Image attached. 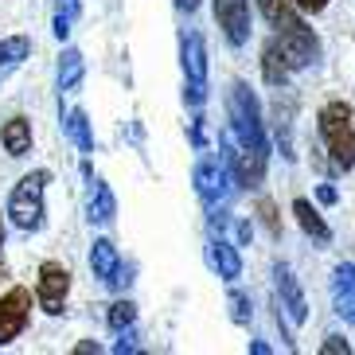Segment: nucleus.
I'll return each mask as SVG.
<instances>
[{
	"mask_svg": "<svg viewBox=\"0 0 355 355\" xmlns=\"http://www.w3.org/2000/svg\"><path fill=\"white\" fill-rule=\"evenodd\" d=\"M230 184H234V176H230V160L227 157H203L196 168V191L203 203H227L230 196Z\"/></svg>",
	"mask_w": 355,
	"mask_h": 355,
	"instance_id": "20e7f679",
	"label": "nucleus"
},
{
	"mask_svg": "<svg viewBox=\"0 0 355 355\" xmlns=\"http://www.w3.org/2000/svg\"><path fill=\"white\" fill-rule=\"evenodd\" d=\"M273 285H277V304L285 309V316H289L293 324H304V320H309L304 293H301V285H297V277H293L289 266H273Z\"/></svg>",
	"mask_w": 355,
	"mask_h": 355,
	"instance_id": "6e6552de",
	"label": "nucleus"
},
{
	"mask_svg": "<svg viewBox=\"0 0 355 355\" xmlns=\"http://www.w3.org/2000/svg\"><path fill=\"white\" fill-rule=\"evenodd\" d=\"M207 261H211V270L219 273L223 282H239V277H242V254H239V246H234V242L215 239L207 246Z\"/></svg>",
	"mask_w": 355,
	"mask_h": 355,
	"instance_id": "9b49d317",
	"label": "nucleus"
},
{
	"mask_svg": "<svg viewBox=\"0 0 355 355\" xmlns=\"http://www.w3.org/2000/svg\"><path fill=\"white\" fill-rule=\"evenodd\" d=\"M67 133L78 141V148H83V153H94V133H90L86 110H71V114H67Z\"/></svg>",
	"mask_w": 355,
	"mask_h": 355,
	"instance_id": "412c9836",
	"label": "nucleus"
},
{
	"mask_svg": "<svg viewBox=\"0 0 355 355\" xmlns=\"http://www.w3.org/2000/svg\"><path fill=\"white\" fill-rule=\"evenodd\" d=\"M184 74L188 83H207V43L199 32L184 35Z\"/></svg>",
	"mask_w": 355,
	"mask_h": 355,
	"instance_id": "ddd939ff",
	"label": "nucleus"
},
{
	"mask_svg": "<svg viewBox=\"0 0 355 355\" xmlns=\"http://www.w3.org/2000/svg\"><path fill=\"white\" fill-rule=\"evenodd\" d=\"M83 74H86V59H83V51H78V47H67L63 59H59V90H63V94L78 90Z\"/></svg>",
	"mask_w": 355,
	"mask_h": 355,
	"instance_id": "6ab92c4d",
	"label": "nucleus"
},
{
	"mask_svg": "<svg viewBox=\"0 0 355 355\" xmlns=\"http://www.w3.org/2000/svg\"><path fill=\"white\" fill-rule=\"evenodd\" d=\"M117 266H121V258H117L114 242H110V239H94V246H90V270H94V277L110 282Z\"/></svg>",
	"mask_w": 355,
	"mask_h": 355,
	"instance_id": "aec40b11",
	"label": "nucleus"
},
{
	"mask_svg": "<svg viewBox=\"0 0 355 355\" xmlns=\"http://www.w3.org/2000/svg\"><path fill=\"white\" fill-rule=\"evenodd\" d=\"M332 304H336V316L355 324V266L352 261L332 270Z\"/></svg>",
	"mask_w": 355,
	"mask_h": 355,
	"instance_id": "9d476101",
	"label": "nucleus"
},
{
	"mask_svg": "<svg viewBox=\"0 0 355 355\" xmlns=\"http://www.w3.org/2000/svg\"><path fill=\"white\" fill-rule=\"evenodd\" d=\"M320 352L324 355H347V352H352V344H347L344 336H328V340L320 344Z\"/></svg>",
	"mask_w": 355,
	"mask_h": 355,
	"instance_id": "393cba45",
	"label": "nucleus"
},
{
	"mask_svg": "<svg viewBox=\"0 0 355 355\" xmlns=\"http://www.w3.org/2000/svg\"><path fill=\"white\" fill-rule=\"evenodd\" d=\"M250 352H254V355H266V352H270V344H261V340H254V344H250Z\"/></svg>",
	"mask_w": 355,
	"mask_h": 355,
	"instance_id": "f704fd0d",
	"label": "nucleus"
},
{
	"mask_svg": "<svg viewBox=\"0 0 355 355\" xmlns=\"http://www.w3.org/2000/svg\"><path fill=\"white\" fill-rule=\"evenodd\" d=\"M4 277H8V266H4V261H0V282H4Z\"/></svg>",
	"mask_w": 355,
	"mask_h": 355,
	"instance_id": "c9c22d12",
	"label": "nucleus"
},
{
	"mask_svg": "<svg viewBox=\"0 0 355 355\" xmlns=\"http://www.w3.org/2000/svg\"><path fill=\"white\" fill-rule=\"evenodd\" d=\"M4 234H8V230H4V219H0V246H4Z\"/></svg>",
	"mask_w": 355,
	"mask_h": 355,
	"instance_id": "e433bc0d",
	"label": "nucleus"
},
{
	"mask_svg": "<svg viewBox=\"0 0 355 355\" xmlns=\"http://www.w3.org/2000/svg\"><path fill=\"white\" fill-rule=\"evenodd\" d=\"M316 199H320L324 207H332L336 199H340V191H336L332 184H320V188H316Z\"/></svg>",
	"mask_w": 355,
	"mask_h": 355,
	"instance_id": "cd10ccee",
	"label": "nucleus"
},
{
	"mask_svg": "<svg viewBox=\"0 0 355 355\" xmlns=\"http://www.w3.org/2000/svg\"><path fill=\"white\" fill-rule=\"evenodd\" d=\"M74 352H78V355H86V352H102V347H98V344H90V340H83V344L74 347Z\"/></svg>",
	"mask_w": 355,
	"mask_h": 355,
	"instance_id": "2f4dec72",
	"label": "nucleus"
},
{
	"mask_svg": "<svg viewBox=\"0 0 355 355\" xmlns=\"http://www.w3.org/2000/svg\"><path fill=\"white\" fill-rule=\"evenodd\" d=\"M0 145H4L8 157H28V153H32V121H28V117H12V121H4V129H0Z\"/></svg>",
	"mask_w": 355,
	"mask_h": 355,
	"instance_id": "f8f14e48",
	"label": "nucleus"
},
{
	"mask_svg": "<svg viewBox=\"0 0 355 355\" xmlns=\"http://www.w3.org/2000/svg\"><path fill=\"white\" fill-rule=\"evenodd\" d=\"M71 35V20L67 16H55V40H67Z\"/></svg>",
	"mask_w": 355,
	"mask_h": 355,
	"instance_id": "7c9ffc66",
	"label": "nucleus"
},
{
	"mask_svg": "<svg viewBox=\"0 0 355 355\" xmlns=\"http://www.w3.org/2000/svg\"><path fill=\"white\" fill-rule=\"evenodd\" d=\"M250 316H254L250 297H246L242 289H234V293H230V320H234V324H250Z\"/></svg>",
	"mask_w": 355,
	"mask_h": 355,
	"instance_id": "5701e85b",
	"label": "nucleus"
},
{
	"mask_svg": "<svg viewBox=\"0 0 355 355\" xmlns=\"http://www.w3.org/2000/svg\"><path fill=\"white\" fill-rule=\"evenodd\" d=\"M28 320H32V293L16 285L0 297V347L12 344L16 336H24Z\"/></svg>",
	"mask_w": 355,
	"mask_h": 355,
	"instance_id": "423d86ee",
	"label": "nucleus"
},
{
	"mask_svg": "<svg viewBox=\"0 0 355 355\" xmlns=\"http://www.w3.org/2000/svg\"><path fill=\"white\" fill-rule=\"evenodd\" d=\"M227 114H230V129L239 137V145L270 153V148H266V125H261V105H258V98L250 94L246 83H230Z\"/></svg>",
	"mask_w": 355,
	"mask_h": 355,
	"instance_id": "f03ea898",
	"label": "nucleus"
},
{
	"mask_svg": "<svg viewBox=\"0 0 355 355\" xmlns=\"http://www.w3.org/2000/svg\"><path fill=\"white\" fill-rule=\"evenodd\" d=\"M86 211H90V223H110L117 215V199H114V191H110L105 180H94V184H90Z\"/></svg>",
	"mask_w": 355,
	"mask_h": 355,
	"instance_id": "f3484780",
	"label": "nucleus"
},
{
	"mask_svg": "<svg viewBox=\"0 0 355 355\" xmlns=\"http://www.w3.org/2000/svg\"><path fill=\"white\" fill-rule=\"evenodd\" d=\"M293 215H297V223H301V230L309 234V239L316 242H332V227L320 219V211L309 203V199H293Z\"/></svg>",
	"mask_w": 355,
	"mask_h": 355,
	"instance_id": "2eb2a0df",
	"label": "nucleus"
},
{
	"mask_svg": "<svg viewBox=\"0 0 355 355\" xmlns=\"http://www.w3.org/2000/svg\"><path fill=\"white\" fill-rule=\"evenodd\" d=\"M320 137L328 153H332V164L352 172L355 168V110L347 102H328L320 110Z\"/></svg>",
	"mask_w": 355,
	"mask_h": 355,
	"instance_id": "f257e3e1",
	"label": "nucleus"
},
{
	"mask_svg": "<svg viewBox=\"0 0 355 355\" xmlns=\"http://www.w3.org/2000/svg\"><path fill=\"white\" fill-rule=\"evenodd\" d=\"M239 242H250V223H239Z\"/></svg>",
	"mask_w": 355,
	"mask_h": 355,
	"instance_id": "72a5a7b5",
	"label": "nucleus"
},
{
	"mask_svg": "<svg viewBox=\"0 0 355 355\" xmlns=\"http://www.w3.org/2000/svg\"><path fill=\"white\" fill-rule=\"evenodd\" d=\"M176 8H184V12H196V8H199V0H176Z\"/></svg>",
	"mask_w": 355,
	"mask_h": 355,
	"instance_id": "473e14b6",
	"label": "nucleus"
},
{
	"mask_svg": "<svg viewBox=\"0 0 355 355\" xmlns=\"http://www.w3.org/2000/svg\"><path fill=\"white\" fill-rule=\"evenodd\" d=\"M47 180H51V172H28L8 196V219L20 230H28V234L43 227V215H47V207H43V188H47Z\"/></svg>",
	"mask_w": 355,
	"mask_h": 355,
	"instance_id": "7ed1b4c3",
	"label": "nucleus"
},
{
	"mask_svg": "<svg viewBox=\"0 0 355 355\" xmlns=\"http://www.w3.org/2000/svg\"><path fill=\"white\" fill-rule=\"evenodd\" d=\"M74 12H78V0H55V16H67V20H74Z\"/></svg>",
	"mask_w": 355,
	"mask_h": 355,
	"instance_id": "c85d7f7f",
	"label": "nucleus"
},
{
	"mask_svg": "<svg viewBox=\"0 0 355 355\" xmlns=\"http://www.w3.org/2000/svg\"><path fill=\"white\" fill-rule=\"evenodd\" d=\"M71 293V270L63 261H43L40 266V285H35V301L47 316H59L63 313V301Z\"/></svg>",
	"mask_w": 355,
	"mask_h": 355,
	"instance_id": "39448f33",
	"label": "nucleus"
},
{
	"mask_svg": "<svg viewBox=\"0 0 355 355\" xmlns=\"http://www.w3.org/2000/svg\"><path fill=\"white\" fill-rule=\"evenodd\" d=\"M289 74H293V67H289V59H285V51L277 47V40H270L261 47V78L270 86H285Z\"/></svg>",
	"mask_w": 355,
	"mask_h": 355,
	"instance_id": "4468645a",
	"label": "nucleus"
},
{
	"mask_svg": "<svg viewBox=\"0 0 355 355\" xmlns=\"http://www.w3.org/2000/svg\"><path fill=\"white\" fill-rule=\"evenodd\" d=\"M32 55V40L28 35H8V40H0V83H8V74L24 63Z\"/></svg>",
	"mask_w": 355,
	"mask_h": 355,
	"instance_id": "dca6fc26",
	"label": "nucleus"
},
{
	"mask_svg": "<svg viewBox=\"0 0 355 355\" xmlns=\"http://www.w3.org/2000/svg\"><path fill=\"white\" fill-rule=\"evenodd\" d=\"M110 328L114 332H125V328H133V320H137V304L133 301H117V304H110Z\"/></svg>",
	"mask_w": 355,
	"mask_h": 355,
	"instance_id": "4be33fe9",
	"label": "nucleus"
},
{
	"mask_svg": "<svg viewBox=\"0 0 355 355\" xmlns=\"http://www.w3.org/2000/svg\"><path fill=\"white\" fill-rule=\"evenodd\" d=\"M114 352H117V355H125V352H137V344H133V332H129V328H125V336H121V340H117V344H114Z\"/></svg>",
	"mask_w": 355,
	"mask_h": 355,
	"instance_id": "c756f323",
	"label": "nucleus"
},
{
	"mask_svg": "<svg viewBox=\"0 0 355 355\" xmlns=\"http://www.w3.org/2000/svg\"><path fill=\"white\" fill-rule=\"evenodd\" d=\"M215 20L234 47L250 40V0H215Z\"/></svg>",
	"mask_w": 355,
	"mask_h": 355,
	"instance_id": "0eeeda50",
	"label": "nucleus"
},
{
	"mask_svg": "<svg viewBox=\"0 0 355 355\" xmlns=\"http://www.w3.org/2000/svg\"><path fill=\"white\" fill-rule=\"evenodd\" d=\"M289 4L297 12H324V8H328V0H289Z\"/></svg>",
	"mask_w": 355,
	"mask_h": 355,
	"instance_id": "bb28decb",
	"label": "nucleus"
},
{
	"mask_svg": "<svg viewBox=\"0 0 355 355\" xmlns=\"http://www.w3.org/2000/svg\"><path fill=\"white\" fill-rule=\"evenodd\" d=\"M184 98H188L191 105H203V102H207V83H188Z\"/></svg>",
	"mask_w": 355,
	"mask_h": 355,
	"instance_id": "a878e982",
	"label": "nucleus"
},
{
	"mask_svg": "<svg viewBox=\"0 0 355 355\" xmlns=\"http://www.w3.org/2000/svg\"><path fill=\"white\" fill-rule=\"evenodd\" d=\"M230 160V176L239 188H258L261 180H266V153L261 148H246L242 145L239 153H227Z\"/></svg>",
	"mask_w": 355,
	"mask_h": 355,
	"instance_id": "1a4fd4ad",
	"label": "nucleus"
},
{
	"mask_svg": "<svg viewBox=\"0 0 355 355\" xmlns=\"http://www.w3.org/2000/svg\"><path fill=\"white\" fill-rule=\"evenodd\" d=\"M261 16L270 20L273 32H289V28H297V24H304L301 16H297V8H293L289 0H258Z\"/></svg>",
	"mask_w": 355,
	"mask_h": 355,
	"instance_id": "a211bd4d",
	"label": "nucleus"
},
{
	"mask_svg": "<svg viewBox=\"0 0 355 355\" xmlns=\"http://www.w3.org/2000/svg\"><path fill=\"white\" fill-rule=\"evenodd\" d=\"M258 215H261V223L270 227L273 239H282V215H277V207H273V199H261V203H258Z\"/></svg>",
	"mask_w": 355,
	"mask_h": 355,
	"instance_id": "b1692460",
	"label": "nucleus"
}]
</instances>
